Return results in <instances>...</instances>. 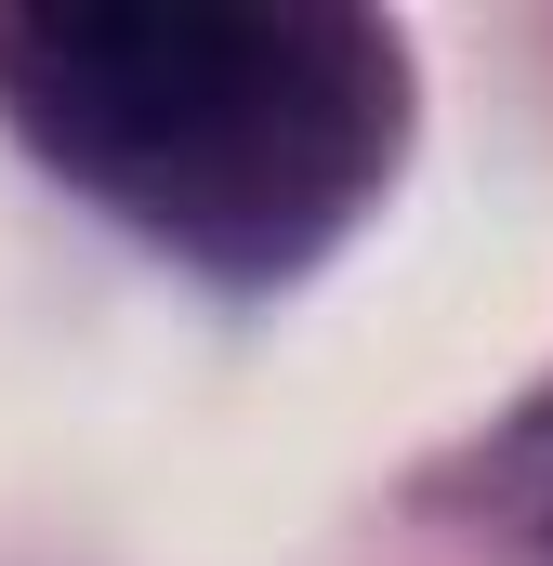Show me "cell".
I'll use <instances>...</instances> for the list:
<instances>
[{"label":"cell","mask_w":553,"mask_h":566,"mask_svg":"<svg viewBox=\"0 0 553 566\" xmlns=\"http://www.w3.org/2000/svg\"><path fill=\"white\" fill-rule=\"evenodd\" d=\"M0 93L145 238L211 264H290L343 224L396 133V66L343 13L225 0H53L0 27Z\"/></svg>","instance_id":"cell-1"}]
</instances>
